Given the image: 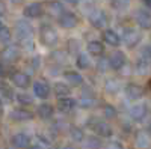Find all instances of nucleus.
Instances as JSON below:
<instances>
[{"mask_svg":"<svg viewBox=\"0 0 151 149\" xmlns=\"http://www.w3.org/2000/svg\"><path fill=\"white\" fill-rule=\"evenodd\" d=\"M65 2H68V3H71V5H79L82 0H65Z\"/></svg>","mask_w":151,"mask_h":149,"instance_id":"c03bdc74","label":"nucleus"},{"mask_svg":"<svg viewBox=\"0 0 151 149\" xmlns=\"http://www.w3.org/2000/svg\"><path fill=\"white\" fill-rule=\"evenodd\" d=\"M11 2H12V3H14V5H20V3L23 2V0H11Z\"/></svg>","mask_w":151,"mask_h":149,"instance_id":"49530a36","label":"nucleus"},{"mask_svg":"<svg viewBox=\"0 0 151 149\" xmlns=\"http://www.w3.org/2000/svg\"><path fill=\"white\" fill-rule=\"evenodd\" d=\"M15 35H17V38L21 41H27V39H32L33 38V27H32V24L26 20H20L17 21L15 24Z\"/></svg>","mask_w":151,"mask_h":149,"instance_id":"f03ea898","label":"nucleus"},{"mask_svg":"<svg viewBox=\"0 0 151 149\" xmlns=\"http://www.w3.org/2000/svg\"><path fill=\"white\" fill-rule=\"evenodd\" d=\"M147 63H148V62H145V60H142V59H139V62L136 63V71L139 72L141 76L147 72Z\"/></svg>","mask_w":151,"mask_h":149,"instance_id":"c9c22d12","label":"nucleus"},{"mask_svg":"<svg viewBox=\"0 0 151 149\" xmlns=\"http://www.w3.org/2000/svg\"><path fill=\"white\" fill-rule=\"evenodd\" d=\"M30 149H45V145H42V143H35V145H32V146H29Z\"/></svg>","mask_w":151,"mask_h":149,"instance_id":"37998d69","label":"nucleus"},{"mask_svg":"<svg viewBox=\"0 0 151 149\" xmlns=\"http://www.w3.org/2000/svg\"><path fill=\"white\" fill-rule=\"evenodd\" d=\"M33 93L41 98V99H45L48 95H50V88L45 81H35L33 83Z\"/></svg>","mask_w":151,"mask_h":149,"instance_id":"dca6fc26","label":"nucleus"},{"mask_svg":"<svg viewBox=\"0 0 151 149\" xmlns=\"http://www.w3.org/2000/svg\"><path fill=\"white\" fill-rule=\"evenodd\" d=\"M142 2L145 3V6H148V8H151V0H142Z\"/></svg>","mask_w":151,"mask_h":149,"instance_id":"a18cd8bd","label":"nucleus"},{"mask_svg":"<svg viewBox=\"0 0 151 149\" xmlns=\"http://www.w3.org/2000/svg\"><path fill=\"white\" fill-rule=\"evenodd\" d=\"M11 145L17 149H24L30 146V137L26 133H17L11 137Z\"/></svg>","mask_w":151,"mask_h":149,"instance_id":"9b49d317","label":"nucleus"},{"mask_svg":"<svg viewBox=\"0 0 151 149\" xmlns=\"http://www.w3.org/2000/svg\"><path fill=\"white\" fill-rule=\"evenodd\" d=\"M136 145L141 148H148L150 146V137L147 135V133H137L136 134Z\"/></svg>","mask_w":151,"mask_h":149,"instance_id":"a878e982","label":"nucleus"},{"mask_svg":"<svg viewBox=\"0 0 151 149\" xmlns=\"http://www.w3.org/2000/svg\"><path fill=\"white\" fill-rule=\"evenodd\" d=\"M58 23H59V26L60 27H64V29H73L77 26V17H76L74 12H70V11H64L62 14L58 17Z\"/></svg>","mask_w":151,"mask_h":149,"instance_id":"39448f33","label":"nucleus"},{"mask_svg":"<svg viewBox=\"0 0 151 149\" xmlns=\"http://www.w3.org/2000/svg\"><path fill=\"white\" fill-rule=\"evenodd\" d=\"M103 41L106 44H109L110 47H118L121 44V38H119V35L115 32V30H112V29H106L103 32Z\"/></svg>","mask_w":151,"mask_h":149,"instance_id":"4468645a","label":"nucleus"},{"mask_svg":"<svg viewBox=\"0 0 151 149\" xmlns=\"http://www.w3.org/2000/svg\"><path fill=\"white\" fill-rule=\"evenodd\" d=\"M94 131L100 135V137H110V135L113 134L112 127L109 125L107 122H101V120H98L94 125Z\"/></svg>","mask_w":151,"mask_h":149,"instance_id":"f3484780","label":"nucleus"},{"mask_svg":"<svg viewBox=\"0 0 151 149\" xmlns=\"http://www.w3.org/2000/svg\"><path fill=\"white\" fill-rule=\"evenodd\" d=\"M103 113H104V116H106L107 119H115L116 115H118V111H116V108L113 107V106L106 104V106L103 107Z\"/></svg>","mask_w":151,"mask_h":149,"instance_id":"2f4dec72","label":"nucleus"},{"mask_svg":"<svg viewBox=\"0 0 151 149\" xmlns=\"http://www.w3.org/2000/svg\"><path fill=\"white\" fill-rule=\"evenodd\" d=\"M109 2H112V0H109Z\"/></svg>","mask_w":151,"mask_h":149,"instance_id":"603ef678","label":"nucleus"},{"mask_svg":"<svg viewBox=\"0 0 151 149\" xmlns=\"http://www.w3.org/2000/svg\"><path fill=\"white\" fill-rule=\"evenodd\" d=\"M20 48L17 45H8L2 50V53H0V57H2L3 62H6V63H14V62H17L20 59Z\"/></svg>","mask_w":151,"mask_h":149,"instance_id":"423d86ee","label":"nucleus"},{"mask_svg":"<svg viewBox=\"0 0 151 149\" xmlns=\"http://www.w3.org/2000/svg\"><path fill=\"white\" fill-rule=\"evenodd\" d=\"M23 14L27 18H40V17L44 15V6H42V3H38V2L29 3L26 8H24Z\"/></svg>","mask_w":151,"mask_h":149,"instance_id":"9d476101","label":"nucleus"},{"mask_svg":"<svg viewBox=\"0 0 151 149\" xmlns=\"http://www.w3.org/2000/svg\"><path fill=\"white\" fill-rule=\"evenodd\" d=\"M88 51H89L92 56H101L104 53V45L100 41H91L88 44Z\"/></svg>","mask_w":151,"mask_h":149,"instance_id":"4be33fe9","label":"nucleus"},{"mask_svg":"<svg viewBox=\"0 0 151 149\" xmlns=\"http://www.w3.org/2000/svg\"><path fill=\"white\" fill-rule=\"evenodd\" d=\"M101 143H100L98 137H88L86 139V148L88 149H100Z\"/></svg>","mask_w":151,"mask_h":149,"instance_id":"72a5a7b5","label":"nucleus"},{"mask_svg":"<svg viewBox=\"0 0 151 149\" xmlns=\"http://www.w3.org/2000/svg\"><path fill=\"white\" fill-rule=\"evenodd\" d=\"M76 107V101L73 98H60L58 101V110L62 113H70V111Z\"/></svg>","mask_w":151,"mask_h":149,"instance_id":"6ab92c4d","label":"nucleus"},{"mask_svg":"<svg viewBox=\"0 0 151 149\" xmlns=\"http://www.w3.org/2000/svg\"><path fill=\"white\" fill-rule=\"evenodd\" d=\"M11 80H12V83H14V86H17V88H20V89H26V88H29L30 83H32L29 74L21 72V71L12 74Z\"/></svg>","mask_w":151,"mask_h":149,"instance_id":"1a4fd4ad","label":"nucleus"},{"mask_svg":"<svg viewBox=\"0 0 151 149\" xmlns=\"http://www.w3.org/2000/svg\"><path fill=\"white\" fill-rule=\"evenodd\" d=\"M40 39L45 47H55L59 41V35L55 27H52L50 24H41L40 27Z\"/></svg>","mask_w":151,"mask_h":149,"instance_id":"f257e3e1","label":"nucleus"},{"mask_svg":"<svg viewBox=\"0 0 151 149\" xmlns=\"http://www.w3.org/2000/svg\"><path fill=\"white\" fill-rule=\"evenodd\" d=\"M119 38H122V42L127 47L133 48V47H136L137 44L141 42V33L137 32L134 27H125L122 30V36H119Z\"/></svg>","mask_w":151,"mask_h":149,"instance_id":"7ed1b4c3","label":"nucleus"},{"mask_svg":"<svg viewBox=\"0 0 151 149\" xmlns=\"http://www.w3.org/2000/svg\"><path fill=\"white\" fill-rule=\"evenodd\" d=\"M12 92L6 88V84H0V103H5V101H11L12 99Z\"/></svg>","mask_w":151,"mask_h":149,"instance_id":"bb28decb","label":"nucleus"},{"mask_svg":"<svg viewBox=\"0 0 151 149\" xmlns=\"http://www.w3.org/2000/svg\"><path fill=\"white\" fill-rule=\"evenodd\" d=\"M55 110H53V106L52 104H47V103H42L38 106V116L42 118V119H50L53 116Z\"/></svg>","mask_w":151,"mask_h":149,"instance_id":"412c9836","label":"nucleus"},{"mask_svg":"<svg viewBox=\"0 0 151 149\" xmlns=\"http://www.w3.org/2000/svg\"><path fill=\"white\" fill-rule=\"evenodd\" d=\"M6 14V5L0 0V15H5Z\"/></svg>","mask_w":151,"mask_h":149,"instance_id":"79ce46f5","label":"nucleus"},{"mask_svg":"<svg viewBox=\"0 0 151 149\" xmlns=\"http://www.w3.org/2000/svg\"><path fill=\"white\" fill-rule=\"evenodd\" d=\"M125 95H127L129 99H139L144 96V88L141 84H137V83H129L127 86H125V89H124Z\"/></svg>","mask_w":151,"mask_h":149,"instance_id":"f8f14e48","label":"nucleus"},{"mask_svg":"<svg viewBox=\"0 0 151 149\" xmlns=\"http://www.w3.org/2000/svg\"><path fill=\"white\" fill-rule=\"evenodd\" d=\"M30 62H32L30 65H32V68H33V69H38V68L41 66V57H40V56L32 57V60H30Z\"/></svg>","mask_w":151,"mask_h":149,"instance_id":"e433bc0d","label":"nucleus"},{"mask_svg":"<svg viewBox=\"0 0 151 149\" xmlns=\"http://www.w3.org/2000/svg\"><path fill=\"white\" fill-rule=\"evenodd\" d=\"M12 38V33L8 27H3V29H0V42L2 44H8Z\"/></svg>","mask_w":151,"mask_h":149,"instance_id":"473e14b6","label":"nucleus"},{"mask_svg":"<svg viewBox=\"0 0 151 149\" xmlns=\"http://www.w3.org/2000/svg\"><path fill=\"white\" fill-rule=\"evenodd\" d=\"M104 89L107 93H116L121 88H119V83L116 80H107L106 81V86H104Z\"/></svg>","mask_w":151,"mask_h":149,"instance_id":"c85d7f7f","label":"nucleus"},{"mask_svg":"<svg viewBox=\"0 0 151 149\" xmlns=\"http://www.w3.org/2000/svg\"><path fill=\"white\" fill-rule=\"evenodd\" d=\"M110 5H112V8H115L118 11H125L130 6V0H112Z\"/></svg>","mask_w":151,"mask_h":149,"instance_id":"c756f323","label":"nucleus"},{"mask_svg":"<svg viewBox=\"0 0 151 149\" xmlns=\"http://www.w3.org/2000/svg\"><path fill=\"white\" fill-rule=\"evenodd\" d=\"M3 27H5V24H3V21H2V20H0V29H3Z\"/></svg>","mask_w":151,"mask_h":149,"instance_id":"09e8293b","label":"nucleus"},{"mask_svg":"<svg viewBox=\"0 0 151 149\" xmlns=\"http://www.w3.org/2000/svg\"><path fill=\"white\" fill-rule=\"evenodd\" d=\"M70 137H71L74 142H83V140H85L83 130L79 128V127H70Z\"/></svg>","mask_w":151,"mask_h":149,"instance_id":"393cba45","label":"nucleus"},{"mask_svg":"<svg viewBox=\"0 0 151 149\" xmlns=\"http://www.w3.org/2000/svg\"><path fill=\"white\" fill-rule=\"evenodd\" d=\"M65 80L71 84V86H82L83 84V77L77 71H65L64 72Z\"/></svg>","mask_w":151,"mask_h":149,"instance_id":"a211bd4d","label":"nucleus"},{"mask_svg":"<svg viewBox=\"0 0 151 149\" xmlns=\"http://www.w3.org/2000/svg\"><path fill=\"white\" fill-rule=\"evenodd\" d=\"M148 113V108L145 104H134L132 108H130V116L133 120H142Z\"/></svg>","mask_w":151,"mask_h":149,"instance_id":"2eb2a0df","label":"nucleus"},{"mask_svg":"<svg viewBox=\"0 0 151 149\" xmlns=\"http://www.w3.org/2000/svg\"><path fill=\"white\" fill-rule=\"evenodd\" d=\"M68 45H70V51H77L79 50V41H70L68 42Z\"/></svg>","mask_w":151,"mask_h":149,"instance_id":"ea45409f","label":"nucleus"},{"mask_svg":"<svg viewBox=\"0 0 151 149\" xmlns=\"http://www.w3.org/2000/svg\"><path fill=\"white\" fill-rule=\"evenodd\" d=\"M15 98H17V101H18L21 106H30V104L33 103V98H32L30 95H27V93H17Z\"/></svg>","mask_w":151,"mask_h":149,"instance_id":"7c9ffc66","label":"nucleus"},{"mask_svg":"<svg viewBox=\"0 0 151 149\" xmlns=\"http://www.w3.org/2000/svg\"><path fill=\"white\" fill-rule=\"evenodd\" d=\"M97 68H98V69H101V71H103V69H106V68H109V62H107V59L104 57V59L100 60L98 63H97Z\"/></svg>","mask_w":151,"mask_h":149,"instance_id":"4c0bfd02","label":"nucleus"},{"mask_svg":"<svg viewBox=\"0 0 151 149\" xmlns=\"http://www.w3.org/2000/svg\"><path fill=\"white\" fill-rule=\"evenodd\" d=\"M76 65H77V68H80V69H88L91 66V60L85 53H80L77 56V59H76Z\"/></svg>","mask_w":151,"mask_h":149,"instance_id":"b1692460","label":"nucleus"},{"mask_svg":"<svg viewBox=\"0 0 151 149\" xmlns=\"http://www.w3.org/2000/svg\"><path fill=\"white\" fill-rule=\"evenodd\" d=\"M11 119L15 120V122H26V120H32L35 118V115L32 113L30 110L27 108H23V107H18V108H14L11 111Z\"/></svg>","mask_w":151,"mask_h":149,"instance_id":"0eeeda50","label":"nucleus"},{"mask_svg":"<svg viewBox=\"0 0 151 149\" xmlns=\"http://www.w3.org/2000/svg\"><path fill=\"white\" fill-rule=\"evenodd\" d=\"M150 130H151V123H150Z\"/></svg>","mask_w":151,"mask_h":149,"instance_id":"3c124183","label":"nucleus"},{"mask_svg":"<svg viewBox=\"0 0 151 149\" xmlns=\"http://www.w3.org/2000/svg\"><path fill=\"white\" fill-rule=\"evenodd\" d=\"M71 93L70 86H67L65 83H56L55 84V95L60 99V98H67Z\"/></svg>","mask_w":151,"mask_h":149,"instance_id":"5701e85b","label":"nucleus"},{"mask_svg":"<svg viewBox=\"0 0 151 149\" xmlns=\"http://www.w3.org/2000/svg\"><path fill=\"white\" fill-rule=\"evenodd\" d=\"M62 149H74V146H64Z\"/></svg>","mask_w":151,"mask_h":149,"instance_id":"de8ad7c7","label":"nucleus"},{"mask_svg":"<svg viewBox=\"0 0 151 149\" xmlns=\"http://www.w3.org/2000/svg\"><path fill=\"white\" fill-rule=\"evenodd\" d=\"M95 104V98L94 95H86V96H82L80 98V101H79V106L82 108H89Z\"/></svg>","mask_w":151,"mask_h":149,"instance_id":"cd10ccee","label":"nucleus"},{"mask_svg":"<svg viewBox=\"0 0 151 149\" xmlns=\"http://www.w3.org/2000/svg\"><path fill=\"white\" fill-rule=\"evenodd\" d=\"M106 149H124V148H122V145H121L119 142H110V143L106 146Z\"/></svg>","mask_w":151,"mask_h":149,"instance_id":"58836bf2","label":"nucleus"},{"mask_svg":"<svg viewBox=\"0 0 151 149\" xmlns=\"http://www.w3.org/2000/svg\"><path fill=\"white\" fill-rule=\"evenodd\" d=\"M47 11H48L50 15L59 17L65 9H64V5H62V2H59V0H52V2L47 3Z\"/></svg>","mask_w":151,"mask_h":149,"instance_id":"aec40b11","label":"nucleus"},{"mask_svg":"<svg viewBox=\"0 0 151 149\" xmlns=\"http://www.w3.org/2000/svg\"><path fill=\"white\" fill-rule=\"evenodd\" d=\"M141 59H142V60H145V62L151 60V45H148V47H144V48H142V51H141Z\"/></svg>","mask_w":151,"mask_h":149,"instance_id":"f704fd0d","label":"nucleus"},{"mask_svg":"<svg viewBox=\"0 0 151 149\" xmlns=\"http://www.w3.org/2000/svg\"><path fill=\"white\" fill-rule=\"evenodd\" d=\"M136 23L142 29H151V12L147 9H139L136 12Z\"/></svg>","mask_w":151,"mask_h":149,"instance_id":"ddd939ff","label":"nucleus"},{"mask_svg":"<svg viewBox=\"0 0 151 149\" xmlns=\"http://www.w3.org/2000/svg\"><path fill=\"white\" fill-rule=\"evenodd\" d=\"M5 76H6V68H5V65L2 63V62H0V78L5 77Z\"/></svg>","mask_w":151,"mask_h":149,"instance_id":"a19ab883","label":"nucleus"},{"mask_svg":"<svg viewBox=\"0 0 151 149\" xmlns=\"http://www.w3.org/2000/svg\"><path fill=\"white\" fill-rule=\"evenodd\" d=\"M125 54L122 53V51H113L109 57H107V62H109V68H112V69H115V71H118V69H121L124 65H125Z\"/></svg>","mask_w":151,"mask_h":149,"instance_id":"6e6552de","label":"nucleus"},{"mask_svg":"<svg viewBox=\"0 0 151 149\" xmlns=\"http://www.w3.org/2000/svg\"><path fill=\"white\" fill-rule=\"evenodd\" d=\"M89 23L95 29H104L107 26V15L104 14V11L95 9L89 14Z\"/></svg>","mask_w":151,"mask_h":149,"instance_id":"20e7f679","label":"nucleus"},{"mask_svg":"<svg viewBox=\"0 0 151 149\" xmlns=\"http://www.w3.org/2000/svg\"><path fill=\"white\" fill-rule=\"evenodd\" d=\"M150 88H151V81H150Z\"/></svg>","mask_w":151,"mask_h":149,"instance_id":"8fccbe9b","label":"nucleus"}]
</instances>
